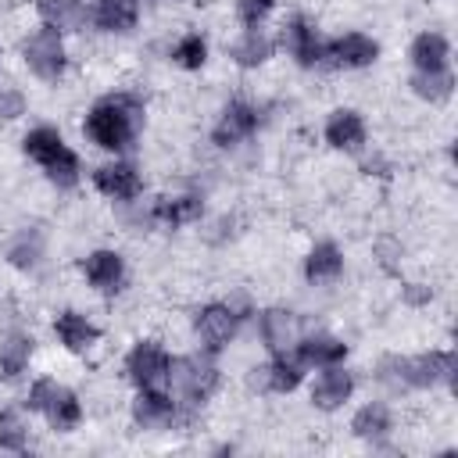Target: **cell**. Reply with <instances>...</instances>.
Wrapping results in <instances>:
<instances>
[{"label":"cell","instance_id":"obj_1","mask_svg":"<svg viewBox=\"0 0 458 458\" xmlns=\"http://www.w3.org/2000/svg\"><path fill=\"white\" fill-rule=\"evenodd\" d=\"M140 118H143V111H140V104L132 97H107L89 111L86 132L93 136V143H100L107 150H122L136 136Z\"/></svg>","mask_w":458,"mask_h":458},{"label":"cell","instance_id":"obj_2","mask_svg":"<svg viewBox=\"0 0 458 458\" xmlns=\"http://www.w3.org/2000/svg\"><path fill=\"white\" fill-rule=\"evenodd\" d=\"M25 154L32 161H39L57 186H72L79 179V157L61 143V136L54 129H32L25 136Z\"/></svg>","mask_w":458,"mask_h":458},{"label":"cell","instance_id":"obj_3","mask_svg":"<svg viewBox=\"0 0 458 458\" xmlns=\"http://www.w3.org/2000/svg\"><path fill=\"white\" fill-rule=\"evenodd\" d=\"M29 404L39 408L57 429H68V426L79 422V401H75V394H72L68 386L54 383V379H39V383L32 386Z\"/></svg>","mask_w":458,"mask_h":458},{"label":"cell","instance_id":"obj_4","mask_svg":"<svg viewBox=\"0 0 458 458\" xmlns=\"http://www.w3.org/2000/svg\"><path fill=\"white\" fill-rule=\"evenodd\" d=\"M165 376H168L172 386H175L182 397H190V401L208 397V394L215 390V383H218L215 365L204 361V358H175V361H168V372H165Z\"/></svg>","mask_w":458,"mask_h":458},{"label":"cell","instance_id":"obj_5","mask_svg":"<svg viewBox=\"0 0 458 458\" xmlns=\"http://www.w3.org/2000/svg\"><path fill=\"white\" fill-rule=\"evenodd\" d=\"M25 61H29V68H32L39 79H47V82L61 79V72H64V47H61L57 29H39V32L25 43Z\"/></svg>","mask_w":458,"mask_h":458},{"label":"cell","instance_id":"obj_6","mask_svg":"<svg viewBox=\"0 0 458 458\" xmlns=\"http://www.w3.org/2000/svg\"><path fill=\"white\" fill-rule=\"evenodd\" d=\"M390 365L397 369V379L411 386H429L454 376V354H422L415 361H390Z\"/></svg>","mask_w":458,"mask_h":458},{"label":"cell","instance_id":"obj_7","mask_svg":"<svg viewBox=\"0 0 458 458\" xmlns=\"http://www.w3.org/2000/svg\"><path fill=\"white\" fill-rule=\"evenodd\" d=\"M197 333H200V340H204L211 351H218L222 344H229V336L236 333V315H233V308H225V304H208V308L197 315Z\"/></svg>","mask_w":458,"mask_h":458},{"label":"cell","instance_id":"obj_8","mask_svg":"<svg viewBox=\"0 0 458 458\" xmlns=\"http://www.w3.org/2000/svg\"><path fill=\"white\" fill-rule=\"evenodd\" d=\"M165 372H168V358H165L161 347H154V344H136V347H132V354H129V376H132L140 386L161 383Z\"/></svg>","mask_w":458,"mask_h":458},{"label":"cell","instance_id":"obj_9","mask_svg":"<svg viewBox=\"0 0 458 458\" xmlns=\"http://www.w3.org/2000/svg\"><path fill=\"white\" fill-rule=\"evenodd\" d=\"M258 125V111L247 107V104H229L222 122L215 125V143L218 147H229V143H240L243 136H250Z\"/></svg>","mask_w":458,"mask_h":458},{"label":"cell","instance_id":"obj_10","mask_svg":"<svg viewBox=\"0 0 458 458\" xmlns=\"http://www.w3.org/2000/svg\"><path fill=\"white\" fill-rule=\"evenodd\" d=\"M97 186L107 193V197H114V200H129V197H136L140 193V175L129 168V165H104V168H97Z\"/></svg>","mask_w":458,"mask_h":458},{"label":"cell","instance_id":"obj_11","mask_svg":"<svg viewBox=\"0 0 458 458\" xmlns=\"http://www.w3.org/2000/svg\"><path fill=\"white\" fill-rule=\"evenodd\" d=\"M86 279L104 290V293H114L118 283H122V258L114 250H97L86 258Z\"/></svg>","mask_w":458,"mask_h":458},{"label":"cell","instance_id":"obj_12","mask_svg":"<svg viewBox=\"0 0 458 458\" xmlns=\"http://www.w3.org/2000/svg\"><path fill=\"white\" fill-rule=\"evenodd\" d=\"M326 140H329L333 147H340V150H354V147H361V140H365V125H361V118H358L354 111H336V114L326 122Z\"/></svg>","mask_w":458,"mask_h":458},{"label":"cell","instance_id":"obj_13","mask_svg":"<svg viewBox=\"0 0 458 458\" xmlns=\"http://www.w3.org/2000/svg\"><path fill=\"white\" fill-rule=\"evenodd\" d=\"M132 415H136V422H143L147 429H161V426H168V422H172L175 408H172V401H168L165 394L143 390V394L136 397V404H132Z\"/></svg>","mask_w":458,"mask_h":458},{"label":"cell","instance_id":"obj_14","mask_svg":"<svg viewBox=\"0 0 458 458\" xmlns=\"http://www.w3.org/2000/svg\"><path fill=\"white\" fill-rule=\"evenodd\" d=\"M39 7V14H43V21L50 25V29H82V21H86V7H82V0H39L36 4Z\"/></svg>","mask_w":458,"mask_h":458},{"label":"cell","instance_id":"obj_15","mask_svg":"<svg viewBox=\"0 0 458 458\" xmlns=\"http://www.w3.org/2000/svg\"><path fill=\"white\" fill-rule=\"evenodd\" d=\"M283 43L290 47V54H293L301 64H315V61H322V54H326V47L315 39V32H311L304 21H290L286 32H283Z\"/></svg>","mask_w":458,"mask_h":458},{"label":"cell","instance_id":"obj_16","mask_svg":"<svg viewBox=\"0 0 458 458\" xmlns=\"http://www.w3.org/2000/svg\"><path fill=\"white\" fill-rule=\"evenodd\" d=\"M250 383H254V386H265V390H293V386L301 383V365L279 358V361H272V365H265V369H254Z\"/></svg>","mask_w":458,"mask_h":458},{"label":"cell","instance_id":"obj_17","mask_svg":"<svg viewBox=\"0 0 458 458\" xmlns=\"http://www.w3.org/2000/svg\"><path fill=\"white\" fill-rule=\"evenodd\" d=\"M333 54H336L340 64H347V68H361V64H372V61H376L379 47H376L369 36L351 32V36H344V39L333 43Z\"/></svg>","mask_w":458,"mask_h":458},{"label":"cell","instance_id":"obj_18","mask_svg":"<svg viewBox=\"0 0 458 458\" xmlns=\"http://www.w3.org/2000/svg\"><path fill=\"white\" fill-rule=\"evenodd\" d=\"M261 333H265V344L272 351H286L293 340H297V318L290 311H265L261 318Z\"/></svg>","mask_w":458,"mask_h":458},{"label":"cell","instance_id":"obj_19","mask_svg":"<svg viewBox=\"0 0 458 458\" xmlns=\"http://www.w3.org/2000/svg\"><path fill=\"white\" fill-rule=\"evenodd\" d=\"M351 372H344V369H329V372H322V379L315 383V404L318 408H336V404H344L347 401V394H351Z\"/></svg>","mask_w":458,"mask_h":458},{"label":"cell","instance_id":"obj_20","mask_svg":"<svg viewBox=\"0 0 458 458\" xmlns=\"http://www.w3.org/2000/svg\"><path fill=\"white\" fill-rule=\"evenodd\" d=\"M411 61H415L419 72H437V68H444V61H447V39L437 36V32H422V36L411 43Z\"/></svg>","mask_w":458,"mask_h":458},{"label":"cell","instance_id":"obj_21","mask_svg":"<svg viewBox=\"0 0 458 458\" xmlns=\"http://www.w3.org/2000/svg\"><path fill=\"white\" fill-rule=\"evenodd\" d=\"M340 250L333 243H318L311 254H308V265H304V276L311 283H326V279H336L340 276Z\"/></svg>","mask_w":458,"mask_h":458},{"label":"cell","instance_id":"obj_22","mask_svg":"<svg viewBox=\"0 0 458 458\" xmlns=\"http://www.w3.org/2000/svg\"><path fill=\"white\" fill-rule=\"evenodd\" d=\"M57 336H61V344H64V347L82 351L86 344H93V340H97V329H93V326H89L82 315L64 311V315L57 318Z\"/></svg>","mask_w":458,"mask_h":458},{"label":"cell","instance_id":"obj_23","mask_svg":"<svg viewBox=\"0 0 458 458\" xmlns=\"http://www.w3.org/2000/svg\"><path fill=\"white\" fill-rule=\"evenodd\" d=\"M97 21L104 29H132L136 25V0H97Z\"/></svg>","mask_w":458,"mask_h":458},{"label":"cell","instance_id":"obj_24","mask_svg":"<svg viewBox=\"0 0 458 458\" xmlns=\"http://www.w3.org/2000/svg\"><path fill=\"white\" fill-rule=\"evenodd\" d=\"M344 351L347 347L340 340H333V336H311V340L301 344V361L304 365H333V361L344 358Z\"/></svg>","mask_w":458,"mask_h":458},{"label":"cell","instance_id":"obj_25","mask_svg":"<svg viewBox=\"0 0 458 458\" xmlns=\"http://www.w3.org/2000/svg\"><path fill=\"white\" fill-rule=\"evenodd\" d=\"M386 429H390V415H386V408H383V404H365V408L354 415V433H358V437H365V440L383 437Z\"/></svg>","mask_w":458,"mask_h":458},{"label":"cell","instance_id":"obj_26","mask_svg":"<svg viewBox=\"0 0 458 458\" xmlns=\"http://www.w3.org/2000/svg\"><path fill=\"white\" fill-rule=\"evenodd\" d=\"M411 86H415V93H419V97H429V100H444V97L451 93L454 79H451V72H447V68H437V72H419Z\"/></svg>","mask_w":458,"mask_h":458},{"label":"cell","instance_id":"obj_27","mask_svg":"<svg viewBox=\"0 0 458 458\" xmlns=\"http://www.w3.org/2000/svg\"><path fill=\"white\" fill-rule=\"evenodd\" d=\"M154 215H157L161 222H168V225H179V222H190V218H197V215H200V200H197V197L161 200V204L154 208Z\"/></svg>","mask_w":458,"mask_h":458},{"label":"cell","instance_id":"obj_28","mask_svg":"<svg viewBox=\"0 0 458 458\" xmlns=\"http://www.w3.org/2000/svg\"><path fill=\"white\" fill-rule=\"evenodd\" d=\"M272 54V43L261 36V32H247L236 47H233V57L243 64V68H250V64H261L265 57Z\"/></svg>","mask_w":458,"mask_h":458},{"label":"cell","instance_id":"obj_29","mask_svg":"<svg viewBox=\"0 0 458 458\" xmlns=\"http://www.w3.org/2000/svg\"><path fill=\"white\" fill-rule=\"evenodd\" d=\"M29 340L25 336H11L7 344H4V351H0V369H4V376H18L21 369H25V361H29Z\"/></svg>","mask_w":458,"mask_h":458},{"label":"cell","instance_id":"obj_30","mask_svg":"<svg viewBox=\"0 0 458 458\" xmlns=\"http://www.w3.org/2000/svg\"><path fill=\"white\" fill-rule=\"evenodd\" d=\"M204 54H208V47H204L200 36H182L179 47H175V61L182 68H200L204 64Z\"/></svg>","mask_w":458,"mask_h":458},{"label":"cell","instance_id":"obj_31","mask_svg":"<svg viewBox=\"0 0 458 458\" xmlns=\"http://www.w3.org/2000/svg\"><path fill=\"white\" fill-rule=\"evenodd\" d=\"M0 447H7V451H21L25 447V426L11 411L0 415Z\"/></svg>","mask_w":458,"mask_h":458},{"label":"cell","instance_id":"obj_32","mask_svg":"<svg viewBox=\"0 0 458 458\" xmlns=\"http://www.w3.org/2000/svg\"><path fill=\"white\" fill-rule=\"evenodd\" d=\"M272 11V0H240V18L243 25H258Z\"/></svg>","mask_w":458,"mask_h":458},{"label":"cell","instance_id":"obj_33","mask_svg":"<svg viewBox=\"0 0 458 458\" xmlns=\"http://www.w3.org/2000/svg\"><path fill=\"white\" fill-rule=\"evenodd\" d=\"M18 111H21V97H14V93H4V97H0V114L14 118Z\"/></svg>","mask_w":458,"mask_h":458}]
</instances>
